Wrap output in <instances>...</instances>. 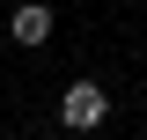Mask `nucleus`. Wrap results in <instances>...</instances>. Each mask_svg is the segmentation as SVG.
<instances>
[{
	"instance_id": "f257e3e1",
	"label": "nucleus",
	"mask_w": 147,
	"mask_h": 140,
	"mask_svg": "<svg viewBox=\"0 0 147 140\" xmlns=\"http://www.w3.org/2000/svg\"><path fill=\"white\" fill-rule=\"evenodd\" d=\"M103 118H110V96H103V81H74L66 96H59V125H66V133H96Z\"/></svg>"
},
{
	"instance_id": "f03ea898",
	"label": "nucleus",
	"mask_w": 147,
	"mask_h": 140,
	"mask_svg": "<svg viewBox=\"0 0 147 140\" xmlns=\"http://www.w3.org/2000/svg\"><path fill=\"white\" fill-rule=\"evenodd\" d=\"M7 30H15V44H44V37H52V7H44V0H30V7H15V15H7Z\"/></svg>"
}]
</instances>
